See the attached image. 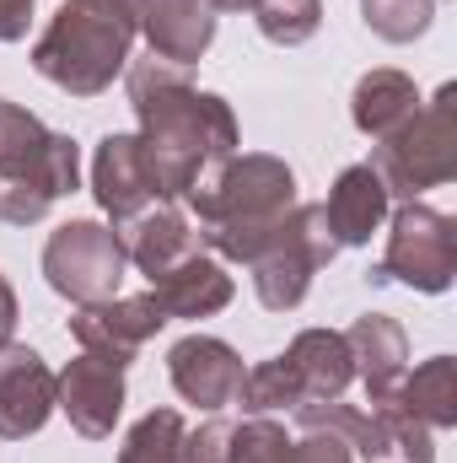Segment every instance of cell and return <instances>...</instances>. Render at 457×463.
Segmentation results:
<instances>
[{
    "label": "cell",
    "mask_w": 457,
    "mask_h": 463,
    "mask_svg": "<svg viewBox=\"0 0 457 463\" xmlns=\"http://www.w3.org/2000/svg\"><path fill=\"white\" fill-rule=\"evenodd\" d=\"M237 437H242V426L216 415L200 431H183V463H237Z\"/></svg>",
    "instance_id": "26"
},
{
    "label": "cell",
    "mask_w": 457,
    "mask_h": 463,
    "mask_svg": "<svg viewBox=\"0 0 457 463\" xmlns=\"http://www.w3.org/2000/svg\"><path fill=\"white\" fill-rule=\"evenodd\" d=\"M457 275V227L452 216L409 200L398 216H393V232H387V253L377 264L371 280H404L415 291H447Z\"/></svg>",
    "instance_id": "8"
},
{
    "label": "cell",
    "mask_w": 457,
    "mask_h": 463,
    "mask_svg": "<svg viewBox=\"0 0 457 463\" xmlns=\"http://www.w3.org/2000/svg\"><path fill=\"white\" fill-rule=\"evenodd\" d=\"M247 16L258 22V33H264L269 43L296 49V43H307V38L318 33V22H323V0H253Z\"/></svg>",
    "instance_id": "24"
},
{
    "label": "cell",
    "mask_w": 457,
    "mask_h": 463,
    "mask_svg": "<svg viewBox=\"0 0 457 463\" xmlns=\"http://www.w3.org/2000/svg\"><path fill=\"white\" fill-rule=\"evenodd\" d=\"M393 399H398L425 431H447V426H457V361L452 355H431L415 377L398 383Z\"/></svg>",
    "instance_id": "22"
},
{
    "label": "cell",
    "mask_w": 457,
    "mask_h": 463,
    "mask_svg": "<svg viewBox=\"0 0 457 463\" xmlns=\"http://www.w3.org/2000/svg\"><path fill=\"white\" fill-rule=\"evenodd\" d=\"M151 297L162 302L167 318H210L231 302V275L200 248V253L178 259L173 269H162L151 280Z\"/></svg>",
    "instance_id": "17"
},
{
    "label": "cell",
    "mask_w": 457,
    "mask_h": 463,
    "mask_svg": "<svg viewBox=\"0 0 457 463\" xmlns=\"http://www.w3.org/2000/svg\"><path fill=\"white\" fill-rule=\"evenodd\" d=\"M344 345H350V361H355L371 404H382V399L398 393V383L409 377V340H404V329L393 318H382V313L355 318L350 335H344Z\"/></svg>",
    "instance_id": "15"
},
{
    "label": "cell",
    "mask_w": 457,
    "mask_h": 463,
    "mask_svg": "<svg viewBox=\"0 0 457 463\" xmlns=\"http://www.w3.org/2000/svg\"><path fill=\"white\" fill-rule=\"evenodd\" d=\"M129 49L135 16L124 0H65L33 43V71L70 98H98L129 65Z\"/></svg>",
    "instance_id": "3"
},
{
    "label": "cell",
    "mask_w": 457,
    "mask_h": 463,
    "mask_svg": "<svg viewBox=\"0 0 457 463\" xmlns=\"http://www.w3.org/2000/svg\"><path fill=\"white\" fill-rule=\"evenodd\" d=\"M11 329H16V291H11L5 275H0V350L11 345Z\"/></svg>",
    "instance_id": "28"
},
{
    "label": "cell",
    "mask_w": 457,
    "mask_h": 463,
    "mask_svg": "<svg viewBox=\"0 0 457 463\" xmlns=\"http://www.w3.org/2000/svg\"><path fill=\"white\" fill-rule=\"evenodd\" d=\"M118 463H183V415L178 410L140 415L118 448Z\"/></svg>",
    "instance_id": "23"
},
{
    "label": "cell",
    "mask_w": 457,
    "mask_h": 463,
    "mask_svg": "<svg viewBox=\"0 0 457 463\" xmlns=\"http://www.w3.org/2000/svg\"><path fill=\"white\" fill-rule=\"evenodd\" d=\"M387 200H393V194L382 189V178H377L371 162L344 167L340 178H334V189H329V200H323L329 237H334L340 248H360V242H371V232L387 222Z\"/></svg>",
    "instance_id": "16"
},
{
    "label": "cell",
    "mask_w": 457,
    "mask_h": 463,
    "mask_svg": "<svg viewBox=\"0 0 457 463\" xmlns=\"http://www.w3.org/2000/svg\"><path fill=\"white\" fill-rule=\"evenodd\" d=\"M237 463H350V448L329 431H307L302 442L285 437L269 415H253L237 437Z\"/></svg>",
    "instance_id": "21"
},
{
    "label": "cell",
    "mask_w": 457,
    "mask_h": 463,
    "mask_svg": "<svg viewBox=\"0 0 457 463\" xmlns=\"http://www.w3.org/2000/svg\"><path fill=\"white\" fill-rule=\"evenodd\" d=\"M49 415H54V372L43 366L38 350L5 345L0 350V437L22 442L43 431Z\"/></svg>",
    "instance_id": "14"
},
{
    "label": "cell",
    "mask_w": 457,
    "mask_h": 463,
    "mask_svg": "<svg viewBox=\"0 0 457 463\" xmlns=\"http://www.w3.org/2000/svg\"><path fill=\"white\" fill-rule=\"evenodd\" d=\"M360 11H366V27H371L377 38L409 43V38H420V33L431 27L436 0H360Z\"/></svg>",
    "instance_id": "25"
},
{
    "label": "cell",
    "mask_w": 457,
    "mask_h": 463,
    "mask_svg": "<svg viewBox=\"0 0 457 463\" xmlns=\"http://www.w3.org/2000/svg\"><path fill=\"white\" fill-rule=\"evenodd\" d=\"M167 372H173V388L200 404V410H227L237 404V388H242V355L227 340H210V335H189L167 350Z\"/></svg>",
    "instance_id": "13"
},
{
    "label": "cell",
    "mask_w": 457,
    "mask_h": 463,
    "mask_svg": "<svg viewBox=\"0 0 457 463\" xmlns=\"http://www.w3.org/2000/svg\"><path fill=\"white\" fill-rule=\"evenodd\" d=\"M280 361L291 366V377H296V388H302V404L340 399L344 388H350V377H355L350 345H344V335H334V329H307V335H296Z\"/></svg>",
    "instance_id": "19"
},
{
    "label": "cell",
    "mask_w": 457,
    "mask_h": 463,
    "mask_svg": "<svg viewBox=\"0 0 457 463\" xmlns=\"http://www.w3.org/2000/svg\"><path fill=\"white\" fill-rule=\"evenodd\" d=\"M189 211L200 222V242H210L237 264H253L275 242L280 222L296 211V173L264 151L227 156L221 173L189 194Z\"/></svg>",
    "instance_id": "2"
},
{
    "label": "cell",
    "mask_w": 457,
    "mask_h": 463,
    "mask_svg": "<svg viewBox=\"0 0 457 463\" xmlns=\"http://www.w3.org/2000/svg\"><path fill=\"white\" fill-rule=\"evenodd\" d=\"M81 151L70 135H54L43 118L0 98V222L33 227L54 200L76 194Z\"/></svg>",
    "instance_id": "4"
},
{
    "label": "cell",
    "mask_w": 457,
    "mask_h": 463,
    "mask_svg": "<svg viewBox=\"0 0 457 463\" xmlns=\"http://www.w3.org/2000/svg\"><path fill=\"white\" fill-rule=\"evenodd\" d=\"M457 87H442L425 109H415L409 124H398L387 140H377L371 167L387 194L415 200L420 189L452 184L457 173Z\"/></svg>",
    "instance_id": "5"
},
{
    "label": "cell",
    "mask_w": 457,
    "mask_h": 463,
    "mask_svg": "<svg viewBox=\"0 0 457 463\" xmlns=\"http://www.w3.org/2000/svg\"><path fill=\"white\" fill-rule=\"evenodd\" d=\"M129 269V253H124V237L103 222H70L49 237L43 248V275L60 297H70L76 307H92V302H108L118 297V280Z\"/></svg>",
    "instance_id": "7"
},
{
    "label": "cell",
    "mask_w": 457,
    "mask_h": 463,
    "mask_svg": "<svg viewBox=\"0 0 457 463\" xmlns=\"http://www.w3.org/2000/svg\"><path fill=\"white\" fill-rule=\"evenodd\" d=\"M92 194L114 216V227H129L140 211L162 205L156 178H151L145 151H140V135H103V146L92 156Z\"/></svg>",
    "instance_id": "12"
},
{
    "label": "cell",
    "mask_w": 457,
    "mask_h": 463,
    "mask_svg": "<svg viewBox=\"0 0 457 463\" xmlns=\"http://www.w3.org/2000/svg\"><path fill=\"white\" fill-rule=\"evenodd\" d=\"M420 109V92L404 71H366L355 81V98H350V114H355V129L371 135V140H387L398 124H409Z\"/></svg>",
    "instance_id": "20"
},
{
    "label": "cell",
    "mask_w": 457,
    "mask_h": 463,
    "mask_svg": "<svg viewBox=\"0 0 457 463\" xmlns=\"http://www.w3.org/2000/svg\"><path fill=\"white\" fill-rule=\"evenodd\" d=\"M167 324L162 302L145 291V297H108V302H92V307H76L70 318V335L87 355H103L114 366H129L135 350L145 345L156 329Z\"/></svg>",
    "instance_id": "9"
},
{
    "label": "cell",
    "mask_w": 457,
    "mask_h": 463,
    "mask_svg": "<svg viewBox=\"0 0 457 463\" xmlns=\"http://www.w3.org/2000/svg\"><path fill=\"white\" fill-rule=\"evenodd\" d=\"M54 404L70 415V426L81 437H92V442L114 437V420H118V410H124V366L81 350L54 377Z\"/></svg>",
    "instance_id": "11"
},
{
    "label": "cell",
    "mask_w": 457,
    "mask_h": 463,
    "mask_svg": "<svg viewBox=\"0 0 457 463\" xmlns=\"http://www.w3.org/2000/svg\"><path fill=\"white\" fill-rule=\"evenodd\" d=\"M129 103L140 114V151L162 205L189 200L221 173L227 156H237V118L227 98L189 87L178 65L162 60L129 65Z\"/></svg>",
    "instance_id": "1"
},
{
    "label": "cell",
    "mask_w": 457,
    "mask_h": 463,
    "mask_svg": "<svg viewBox=\"0 0 457 463\" xmlns=\"http://www.w3.org/2000/svg\"><path fill=\"white\" fill-rule=\"evenodd\" d=\"M124 237V253H129V264L145 275V280H156L162 269H173L178 259H189V253H200L205 242H200V232L189 227V216L178 211V205H151V211H140L129 232H118Z\"/></svg>",
    "instance_id": "18"
},
{
    "label": "cell",
    "mask_w": 457,
    "mask_h": 463,
    "mask_svg": "<svg viewBox=\"0 0 457 463\" xmlns=\"http://www.w3.org/2000/svg\"><path fill=\"white\" fill-rule=\"evenodd\" d=\"M135 33H145L151 60L194 65L216 38V0H124Z\"/></svg>",
    "instance_id": "10"
},
{
    "label": "cell",
    "mask_w": 457,
    "mask_h": 463,
    "mask_svg": "<svg viewBox=\"0 0 457 463\" xmlns=\"http://www.w3.org/2000/svg\"><path fill=\"white\" fill-rule=\"evenodd\" d=\"M334 253H340V242L329 237L323 205H296V211L280 222L275 242L247 264V269H253V291H258V302H264L269 313H291V307H302V297L312 291V275H318Z\"/></svg>",
    "instance_id": "6"
},
{
    "label": "cell",
    "mask_w": 457,
    "mask_h": 463,
    "mask_svg": "<svg viewBox=\"0 0 457 463\" xmlns=\"http://www.w3.org/2000/svg\"><path fill=\"white\" fill-rule=\"evenodd\" d=\"M27 22H33V0H0V43L27 38Z\"/></svg>",
    "instance_id": "27"
}]
</instances>
